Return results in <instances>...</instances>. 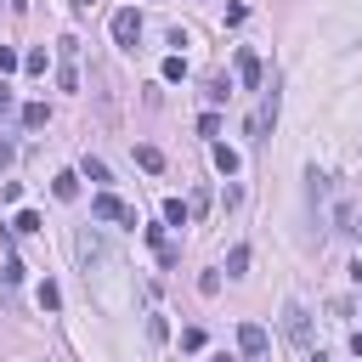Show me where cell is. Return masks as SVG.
<instances>
[{"instance_id":"obj_16","label":"cell","mask_w":362,"mask_h":362,"mask_svg":"<svg viewBox=\"0 0 362 362\" xmlns=\"http://www.w3.org/2000/svg\"><path fill=\"white\" fill-rule=\"evenodd\" d=\"M164 79H170V85L187 79V62H181V57H164Z\"/></svg>"},{"instance_id":"obj_13","label":"cell","mask_w":362,"mask_h":362,"mask_svg":"<svg viewBox=\"0 0 362 362\" xmlns=\"http://www.w3.org/2000/svg\"><path fill=\"white\" fill-rule=\"evenodd\" d=\"M136 164H141V170H164V153H158V147H136Z\"/></svg>"},{"instance_id":"obj_21","label":"cell","mask_w":362,"mask_h":362,"mask_svg":"<svg viewBox=\"0 0 362 362\" xmlns=\"http://www.w3.org/2000/svg\"><path fill=\"white\" fill-rule=\"evenodd\" d=\"M0 113H11V90L6 85H0Z\"/></svg>"},{"instance_id":"obj_17","label":"cell","mask_w":362,"mask_h":362,"mask_svg":"<svg viewBox=\"0 0 362 362\" xmlns=\"http://www.w3.org/2000/svg\"><path fill=\"white\" fill-rule=\"evenodd\" d=\"M40 305H45V311H57V305H62V294H57V283H40Z\"/></svg>"},{"instance_id":"obj_23","label":"cell","mask_w":362,"mask_h":362,"mask_svg":"<svg viewBox=\"0 0 362 362\" xmlns=\"http://www.w3.org/2000/svg\"><path fill=\"white\" fill-rule=\"evenodd\" d=\"M23 6H28V0H11V11H23Z\"/></svg>"},{"instance_id":"obj_2","label":"cell","mask_w":362,"mask_h":362,"mask_svg":"<svg viewBox=\"0 0 362 362\" xmlns=\"http://www.w3.org/2000/svg\"><path fill=\"white\" fill-rule=\"evenodd\" d=\"M90 215H96V221H124V226H136V209L119 204L113 192H96V198H90Z\"/></svg>"},{"instance_id":"obj_12","label":"cell","mask_w":362,"mask_h":362,"mask_svg":"<svg viewBox=\"0 0 362 362\" xmlns=\"http://www.w3.org/2000/svg\"><path fill=\"white\" fill-rule=\"evenodd\" d=\"M243 272H249V249H243V243H238V249H232V255H226V277H243Z\"/></svg>"},{"instance_id":"obj_20","label":"cell","mask_w":362,"mask_h":362,"mask_svg":"<svg viewBox=\"0 0 362 362\" xmlns=\"http://www.w3.org/2000/svg\"><path fill=\"white\" fill-rule=\"evenodd\" d=\"M74 11H79V17H90V11H96V0H74Z\"/></svg>"},{"instance_id":"obj_24","label":"cell","mask_w":362,"mask_h":362,"mask_svg":"<svg viewBox=\"0 0 362 362\" xmlns=\"http://www.w3.org/2000/svg\"><path fill=\"white\" fill-rule=\"evenodd\" d=\"M311 362H328V356H322V351H317V356H311Z\"/></svg>"},{"instance_id":"obj_19","label":"cell","mask_w":362,"mask_h":362,"mask_svg":"<svg viewBox=\"0 0 362 362\" xmlns=\"http://www.w3.org/2000/svg\"><path fill=\"white\" fill-rule=\"evenodd\" d=\"M11 68H23V57H17L11 45H0V74H11Z\"/></svg>"},{"instance_id":"obj_9","label":"cell","mask_w":362,"mask_h":362,"mask_svg":"<svg viewBox=\"0 0 362 362\" xmlns=\"http://www.w3.org/2000/svg\"><path fill=\"white\" fill-rule=\"evenodd\" d=\"M51 192H57L62 204H68V198H79V175H74V170H62V175L51 181Z\"/></svg>"},{"instance_id":"obj_5","label":"cell","mask_w":362,"mask_h":362,"mask_svg":"<svg viewBox=\"0 0 362 362\" xmlns=\"http://www.w3.org/2000/svg\"><path fill=\"white\" fill-rule=\"evenodd\" d=\"M266 345H272V339H266L260 322H238V351H243V356H266Z\"/></svg>"},{"instance_id":"obj_1","label":"cell","mask_w":362,"mask_h":362,"mask_svg":"<svg viewBox=\"0 0 362 362\" xmlns=\"http://www.w3.org/2000/svg\"><path fill=\"white\" fill-rule=\"evenodd\" d=\"M283 334H288L300 351L311 345V317H305V305H300V300H288V305H283Z\"/></svg>"},{"instance_id":"obj_22","label":"cell","mask_w":362,"mask_h":362,"mask_svg":"<svg viewBox=\"0 0 362 362\" xmlns=\"http://www.w3.org/2000/svg\"><path fill=\"white\" fill-rule=\"evenodd\" d=\"M351 351H356V356H362V328H356V334H351Z\"/></svg>"},{"instance_id":"obj_11","label":"cell","mask_w":362,"mask_h":362,"mask_svg":"<svg viewBox=\"0 0 362 362\" xmlns=\"http://www.w3.org/2000/svg\"><path fill=\"white\" fill-rule=\"evenodd\" d=\"M187 215H192V209H187L181 198H170V204H164V226H187Z\"/></svg>"},{"instance_id":"obj_15","label":"cell","mask_w":362,"mask_h":362,"mask_svg":"<svg viewBox=\"0 0 362 362\" xmlns=\"http://www.w3.org/2000/svg\"><path fill=\"white\" fill-rule=\"evenodd\" d=\"M45 68H51L45 51H28V57H23V74H45Z\"/></svg>"},{"instance_id":"obj_6","label":"cell","mask_w":362,"mask_h":362,"mask_svg":"<svg viewBox=\"0 0 362 362\" xmlns=\"http://www.w3.org/2000/svg\"><path fill=\"white\" fill-rule=\"evenodd\" d=\"M74 249H79V260H85V266H102V260H107V249H102V238H96L90 226H79V238H74Z\"/></svg>"},{"instance_id":"obj_7","label":"cell","mask_w":362,"mask_h":362,"mask_svg":"<svg viewBox=\"0 0 362 362\" xmlns=\"http://www.w3.org/2000/svg\"><path fill=\"white\" fill-rule=\"evenodd\" d=\"M238 85L260 90V57H255V51H238Z\"/></svg>"},{"instance_id":"obj_8","label":"cell","mask_w":362,"mask_h":362,"mask_svg":"<svg viewBox=\"0 0 362 362\" xmlns=\"http://www.w3.org/2000/svg\"><path fill=\"white\" fill-rule=\"evenodd\" d=\"M209 158H215V170H221V175H238V153H232L226 141H215V147H209Z\"/></svg>"},{"instance_id":"obj_4","label":"cell","mask_w":362,"mask_h":362,"mask_svg":"<svg viewBox=\"0 0 362 362\" xmlns=\"http://www.w3.org/2000/svg\"><path fill=\"white\" fill-rule=\"evenodd\" d=\"M272 124H277V85L260 96V113L249 119V136H255V141H266V136H272Z\"/></svg>"},{"instance_id":"obj_14","label":"cell","mask_w":362,"mask_h":362,"mask_svg":"<svg viewBox=\"0 0 362 362\" xmlns=\"http://www.w3.org/2000/svg\"><path fill=\"white\" fill-rule=\"evenodd\" d=\"M11 232H40V215H34V209H17V215H11Z\"/></svg>"},{"instance_id":"obj_3","label":"cell","mask_w":362,"mask_h":362,"mask_svg":"<svg viewBox=\"0 0 362 362\" xmlns=\"http://www.w3.org/2000/svg\"><path fill=\"white\" fill-rule=\"evenodd\" d=\"M113 40L124 45V51H136V40H141V11H113Z\"/></svg>"},{"instance_id":"obj_18","label":"cell","mask_w":362,"mask_h":362,"mask_svg":"<svg viewBox=\"0 0 362 362\" xmlns=\"http://www.w3.org/2000/svg\"><path fill=\"white\" fill-rule=\"evenodd\" d=\"M181 351H204V328H181Z\"/></svg>"},{"instance_id":"obj_10","label":"cell","mask_w":362,"mask_h":362,"mask_svg":"<svg viewBox=\"0 0 362 362\" xmlns=\"http://www.w3.org/2000/svg\"><path fill=\"white\" fill-rule=\"evenodd\" d=\"M45 119H51L45 102H28V107H23V124H28V130H45Z\"/></svg>"}]
</instances>
